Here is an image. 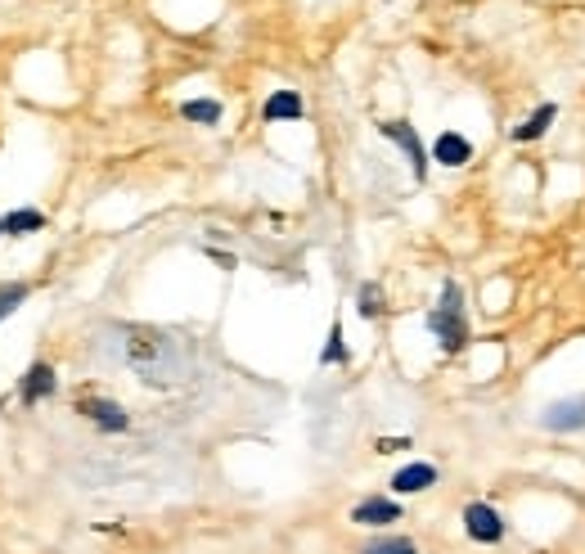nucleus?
Masks as SVG:
<instances>
[{
    "instance_id": "nucleus-1",
    "label": "nucleus",
    "mask_w": 585,
    "mask_h": 554,
    "mask_svg": "<svg viewBox=\"0 0 585 554\" xmlns=\"http://www.w3.org/2000/svg\"><path fill=\"white\" fill-rule=\"evenodd\" d=\"M126 347V361H131V370L140 374L144 383H153V388H171V383H180V347L176 338L158 334V329H126L122 338Z\"/></svg>"
},
{
    "instance_id": "nucleus-2",
    "label": "nucleus",
    "mask_w": 585,
    "mask_h": 554,
    "mask_svg": "<svg viewBox=\"0 0 585 554\" xmlns=\"http://www.w3.org/2000/svg\"><path fill=\"white\" fill-rule=\"evenodd\" d=\"M428 329L441 343V352H459L468 343V316H464V289L455 280L441 284V302L428 311Z\"/></svg>"
},
{
    "instance_id": "nucleus-3",
    "label": "nucleus",
    "mask_w": 585,
    "mask_h": 554,
    "mask_svg": "<svg viewBox=\"0 0 585 554\" xmlns=\"http://www.w3.org/2000/svg\"><path fill=\"white\" fill-rule=\"evenodd\" d=\"M378 136L392 140V145L410 158L414 181H428V154H423V140H419V131H414L410 122H378Z\"/></svg>"
},
{
    "instance_id": "nucleus-4",
    "label": "nucleus",
    "mask_w": 585,
    "mask_h": 554,
    "mask_svg": "<svg viewBox=\"0 0 585 554\" xmlns=\"http://www.w3.org/2000/svg\"><path fill=\"white\" fill-rule=\"evenodd\" d=\"M464 532L468 541L477 545H500L504 541V518L495 505H482V500H473V505L464 509Z\"/></svg>"
},
{
    "instance_id": "nucleus-5",
    "label": "nucleus",
    "mask_w": 585,
    "mask_h": 554,
    "mask_svg": "<svg viewBox=\"0 0 585 554\" xmlns=\"http://www.w3.org/2000/svg\"><path fill=\"white\" fill-rule=\"evenodd\" d=\"M77 410L99 428V433H126V428H131V415H126L117 401H108V397H81Z\"/></svg>"
},
{
    "instance_id": "nucleus-6",
    "label": "nucleus",
    "mask_w": 585,
    "mask_h": 554,
    "mask_svg": "<svg viewBox=\"0 0 585 554\" xmlns=\"http://www.w3.org/2000/svg\"><path fill=\"white\" fill-rule=\"evenodd\" d=\"M54 388H59L54 370L45 361H36V365H27V374L18 379V401H23V406H41L45 397H54Z\"/></svg>"
},
{
    "instance_id": "nucleus-7",
    "label": "nucleus",
    "mask_w": 585,
    "mask_h": 554,
    "mask_svg": "<svg viewBox=\"0 0 585 554\" xmlns=\"http://www.w3.org/2000/svg\"><path fill=\"white\" fill-rule=\"evenodd\" d=\"M540 424H545L549 433H576V428H585V397L554 401V406H545Z\"/></svg>"
},
{
    "instance_id": "nucleus-8",
    "label": "nucleus",
    "mask_w": 585,
    "mask_h": 554,
    "mask_svg": "<svg viewBox=\"0 0 585 554\" xmlns=\"http://www.w3.org/2000/svg\"><path fill=\"white\" fill-rule=\"evenodd\" d=\"M396 518H401V505L387 496H365L351 509V523H360V527H387V523H396Z\"/></svg>"
},
{
    "instance_id": "nucleus-9",
    "label": "nucleus",
    "mask_w": 585,
    "mask_h": 554,
    "mask_svg": "<svg viewBox=\"0 0 585 554\" xmlns=\"http://www.w3.org/2000/svg\"><path fill=\"white\" fill-rule=\"evenodd\" d=\"M428 487H437V469L432 464H405V469H396L392 473V491L396 496H419V491H428Z\"/></svg>"
},
{
    "instance_id": "nucleus-10",
    "label": "nucleus",
    "mask_w": 585,
    "mask_h": 554,
    "mask_svg": "<svg viewBox=\"0 0 585 554\" xmlns=\"http://www.w3.org/2000/svg\"><path fill=\"white\" fill-rule=\"evenodd\" d=\"M432 158H437L441 167H464L468 158H473V145H468L459 131H441L437 145H432Z\"/></svg>"
},
{
    "instance_id": "nucleus-11",
    "label": "nucleus",
    "mask_w": 585,
    "mask_h": 554,
    "mask_svg": "<svg viewBox=\"0 0 585 554\" xmlns=\"http://www.w3.org/2000/svg\"><path fill=\"white\" fill-rule=\"evenodd\" d=\"M302 118V95L297 91H275L261 109V122H297Z\"/></svg>"
},
{
    "instance_id": "nucleus-12",
    "label": "nucleus",
    "mask_w": 585,
    "mask_h": 554,
    "mask_svg": "<svg viewBox=\"0 0 585 554\" xmlns=\"http://www.w3.org/2000/svg\"><path fill=\"white\" fill-rule=\"evenodd\" d=\"M554 118H558V109H554V104H540V109L531 113V118L522 122L518 131H513V140H518V145H527V140H540V136H545V131H549V122H554Z\"/></svg>"
},
{
    "instance_id": "nucleus-13",
    "label": "nucleus",
    "mask_w": 585,
    "mask_h": 554,
    "mask_svg": "<svg viewBox=\"0 0 585 554\" xmlns=\"http://www.w3.org/2000/svg\"><path fill=\"white\" fill-rule=\"evenodd\" d=\"M36 230H45V212H36V208H18L5 217V235H14V239L36 235Z\"/></svg>"
},
{
    "instance_id": "nucleus-14",
    "label": "nucleus",
    "mask_w": 585,
    "mask_h": 554,
    "mask_svg": "<svg viewBox=\"0 0 585 554\" xmlns=\"http://www.w3.org/2000/svg\"><path fill=\"white\" fill-rule=\"evenodd\" d=\"M180 118L198 122V127H216V122H221V104L216 100H189V104H180Z\"/></svg>"
},
{
    "instance_id": "nucleus-15",
    "label": "nucleus",
    "mask_w": 585,
    "mask_h": 554,
    "mask_svg": "<svg viewBox=\"0 0 585 554\" xmlns=\"http://www.w3.org/2000/svg\"><path fill=\"white\" fill-rule=\"evenodd\" d=\"M360 554H419V545H414L410 536H378V541H369Z\"/></svg>"
},
{
    "instance_id": "nucleus-16",
    "label": "nucleus",
    "mask_w": 585,
    "mask_h": 554,
    "mask_svg": "<svg viewBox=\"0 0 585 554\" xmlns=\"http://www.w3.org/2000/svg\"><path fill=\"white\" fill-rule=\"evenodd\" d=\"M320 365H347V343H342V320H333L329 343H324V352H320Z\"/></svg>"
},
{
    "instance_id": "nucleus-17",
    "label": "nucleus",
    "mask_w": 585,
    "mask_h": 554,
    "mask_svg": "<svg viewBox=\"0 0 585 554\" xmlns=\"http://www.w3.org/2000/svg\"><path fill=\"white\" fill-rule=\"evenodd\" d=\"M356 311L365 320H374L378 311H383V289H378V284H360V302H356Z\"/></svg>"
},
{
    "instance_id": "nucleus-18",
    "label": "nucleus",
    "mask_w": 585,
    "mask_h": 554,
    "mask_svg": "<svg viewBox=\"0 0 585 554\" xmlns=\"http://www.w3.org/2000/svg\"><path fill=\"white\" fill-rule=\"evenodd\" d=\"M27 293H32V289H27V284H0V320H5L9 311H18V307H23V302H27Z\"/></svg>"
},
{
    "instance_id": "nucleus-19",
    "label": "nucleus",
    "mask_w": 585,
    "mask_h": 554,
    "mask_svg": "<svg viewBox=\"0 0 585 554\" xmlns=\"http://www.w3.org/2000/svg\"><path fill=\"white\" fill-rule=\"evenodd\" d=\"M0 235H5V217H0Z\"/></svg>"
}]
</instances>
